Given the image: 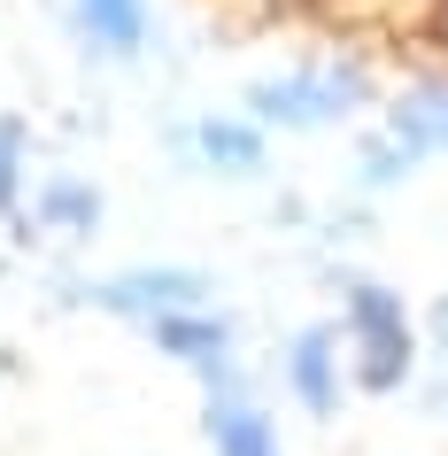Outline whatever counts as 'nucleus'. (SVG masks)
Masks as SVG:
<instances>
[{
  "label": "nucleus",
  "instance_id": "obj_1",
  "mask_svg": "<svg viewBox=\"0 0 448 456\" xmlns=\"http://www.w3.org/2000/svg\"><path fill=\"white\" fill-rule=\"evenodd\" d=\"M355 371H363V387H402V371H410V333H402V310L387 287L355 294Z\"/></svg>",
  "mask_w": 448,
  "mask_h": 456
},
{
  "label": "nucleus",
  "instance_id": "obj_2",
  "mask_svg": "<svg viewBox=\"0 0 448 456\" xmlns=\"http://www.w3.org/2000/svg\"><path fill=\"white\" fill-rule=\"evenodd\" d=\"M348 101H355V86H340V77H332V86L286 77V86H263L256 109H263V117H279V124H325V117H340Z\"/></svg>",
  "mask_w": 448,
  "mask_h": 456
},
{
  "label": "nucleus",
  "instance_id": "obj_3",
  "mask_svg": "<svg viewBox=\"0 0 448 456\" xmlns=\"http://www.w3.org/2000/svg\"><path fill=\"white\" fill-rule=\"evenodd\" d=\"M201 294V279L193 271H140V279H117V287H101V302L109 310H178V302H193Z\"/></svg>",
  "mask_w": 448,
  "mask_h": 456
},
{
  "label": "nucleus",
  "instance_id": "obj_4",
  "mask_svg": "<svg viewBox=\"0 0 448 456\" xmlns=\"http://www.w3.org/2000/svg\"><path fill=\"white\" fill-rule=\"evenodd\" d=\"M155 340H163L170 356H186V363H224V333H216L209 317H186V310H170V317H155Z\"/></svg>",
  "mask_w": 448,
  "mask_h": 456
},
{
  "label": "nucleus",
  "instance_id": "obj_5",
  "mask_svg": "<svg viewBox=\"0 0 448 456\" xmlns=\"http://www.w3.org/2000/svg\"><path fill=\"white\" fill-rule=\"evenodd\" d=\"M216 449L224 456H279V441H271V418L248 403H216Z\"/></svg>",
  "mask_w": 448,
  "mask_h": 456
},
{
  "label": "nucleus",
  "instance_id": "obj_6",
  "mask_svg": "<svg viewBox=\"0 0 448 456\" xmlns=\"http://www.w3.org/2000/svg\"><path fill=\"white\" fill-rule=\"evenodd\" d=\"M294 387H302L309 410H332L340 395H332V333H302V348H294Z\"/></svg>",
  "mask_w": 448,
  "mask_h": 456
},
{
  "label": "nucleus",
  "instance_id": "obj_7",
  "mask_svg": "<svg viewBox=\"0 0 448 456\" xmlns=\"http://www.w3.org/2000/svg\"><path fill=\"white\" fill-rule=\"evenodd\" d=\"M402 147H448V94H410L395 109Z\"/></svg>",
  "mask_w": 448,
  "mask_h": 456
},
{
  "label": "nucleus",
  "instance_id": "obj_8",
  "mask_svg": "<svg viewBox=\"0 0 448 456\" xmlns=\"http://www.w3.org/2000/svg\"><path fill=\"white\" fill-rule=\"evenodd\" d=\"M86 24H94L101 47L132 54V47H140V0H86Z\"/></svg>",
  "mask_w": 448,
  "mask_h": 456
},
{
  "label": "nucleus",
  "instance_id": "obj_9",
  "mask_svg": "<svg viewBox=\"0 0 448 456\" xmlns=\"http://www.w3.org/2000/svg\"><path fill=\"white\" fill-rule=\"evenodd\" d=\"M201 147H209V163H224V170H256V163H263L256 132H240V124H209Z\"/></svg>",
  "mask_w": 448,
  "mask_h": 456
},
{
  "label": "nucleus",
  "instance_id": "obj_10",
  "mask_svg": "<svg viewBox=\"0 0 448 456\" xmlns=\"http://www.w3.org/2000/svg\"><path fill=\"white\" fill-rule=\"evenodd\" d=\"M47 224L86 232V224H94V193H86V186H54V193H47Z\"/></svg>",
  "mask_w": 448,
  "mask_h": 456
},
{
  "label": "nucleus",
  "instance_id": "obj_11",
  "mask_svg": "<svg viewBox=\"0 0 448 456\" xmlns=\"http://www.w3.org/2000/svg\"><path fill=\"white\" fill-rule=\"evenodd\" d=\"M24 132H16V124H0V201H8V186H16V155H24Z\"/></svg>",
  "mask_w": 448,
  "mask_h": 456
}]
</instances>
